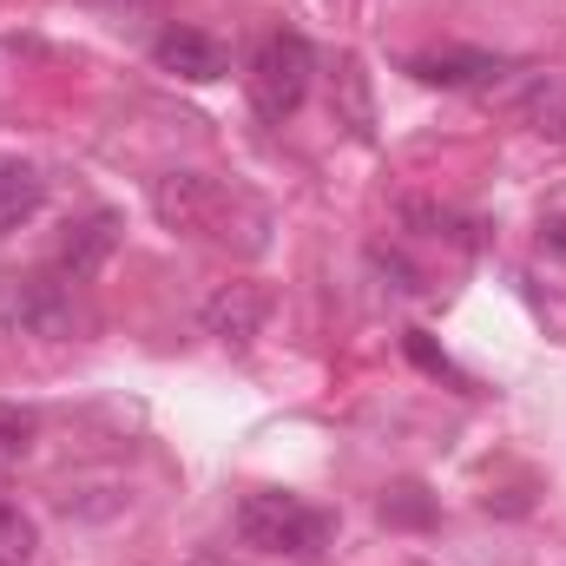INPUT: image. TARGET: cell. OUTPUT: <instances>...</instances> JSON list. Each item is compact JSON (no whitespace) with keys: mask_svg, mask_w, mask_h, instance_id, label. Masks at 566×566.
I'll list each match as a JSON object with an SVG mask.
<instances>
[{"mask_svg":"<svg viewBox=\"0 0 566 566\" xmlns=\"http://www.w3.org/2000/svg\"><path fill=\"white\" fill-rule=\"evenodd\" d=\"M382 521H396V527H428V521H434V501H428L416 481H409V488H389V494H382Z\"/></svg>","mask_w":566,"mask_h":566,"instance_id":"4fadbf2b","label":"cell"},{"mask_svg":"<svg viewBox=\"0 0 566 566\" xmlns=\"http://www.w3.org/2000/svg\"><path fill=\"white\" fill-rule=\"evenodd\" d=\"M336 93H343V113H349V126L369 139L376 113H369V86H363V60H356V53H343V66H336Z\"/></svg>","mask_w":566,"mask_h":566,"instance_id":"8fae6325","label":"cell"},{"mask_svg":"<svg viewBox=\"0 0 566 566\" xmlns=\"http://www.w3.org/2000/svg\"><path fill=\"white\" fill-rule=\"evenodd\" d=\"M541 244H547L554 258H566V218H547V224H541Z\"/></svg>","mask_w":566,"mask_h":566,"instance_id":"2e32d148","label":"cell"},{"mask_svg":"<svg viewBox=\"0 0 566 566\" xmlns=\"http://www.w3.org/2000/svg\"><path fill=\"white\" fill-rule=\"evenodd\" d=\"M119 7H145V0H119Z\"/></svg>","mask_w":566,"mask_h":566,"instance_id":"e0dca14e","label":"cell"},{"mask_svg":"<svg viewBox=\"0 0 566 566\" xmlns=\"http://www.w3.org/2000/svg\"><path fill=\"white\" fill-rule=\"evenodd\" d=\"M151 66L171 73V80L205 86V80H224V73H231V53H224L205 27H165V33L151 40Z\"/></svg>","mask_w":566,"mask_h":566,"instance_id":"8992f818","label":"cell"},{"mask_svg":"<svg viewBox=\"0 0 566 566\" xmlns=\"http://www.w3.org/2000/svg\"><path fill=\"white\" fill-rule=\"evenodd\" d=\"M0 323L20 336H66L73 329V296L66 277H27L0 290Z\"/></svg>","mask_w":566,"mask_h":566,"instance_id":"277c9868","label":"cell"},{"mask_svg":"<svg viewBox=\"0 0 566 566\" xmlns=\"http://www.w3.org/2000/svg\"><path fill=\"white\" fill-rule=\"evenodd\" d=\"M33 434H40L33 409H20V402H0V461H20V454L33 448Z\"/></svg>","mask_w":566,"mask_h":566,"instance_id":"5bb4252c","label":"cell"},{"mask_svg":"<svg viewBox=\"0 0 566 566\" xmlns=\"http://www.w3.org/2000/svg\"><path fill=\"white\" fill-rule=\"evenodd\" d=\"M264 316H271V290H264V283H218V290L205 296V310H198L205 336H218V343H231V349H244V343L264 329Z\"/></svg>","mask_w":566,"mask_h":566,"instance_id":"5b68a950","label":"cell"},{"mask_svg":"<svg viewBox=\"0 0 566 566\" xmlns=\"http://www.w3.org/2000/svg\"><path fill=\"white\" fill-rule=\"evenodd\" d=\"M33 554H40L33 514H20L13 501H0V566H33Z\"/></svg>","mask_w":566,"mask_h":566,"instance_id":"30bf717a","label":"cell"},{"mask_svg":"<svg viewBox=\"0 0 566 566\" xmlns=\"http://www.w3.org/2000/svg\"><path fill=\"white\" fill-rule=\"evenodd\" d=\"M40 205H46V178L27 158H0V238L20 231Z\"/></svg>","mask_w":566,"mask_h":566,"instance_id":"ba28073f","label":"cell"},{"mask_svg":"<svg viewBox=\"0 0 566 566\" xmlns=\"http://www.w3.org/2000/svg\"><path fill=\"white\" fill-rule=\"evenodd\" d=\"M409 356H416V363H422L428 376H448V382H461V369H454V363H448V356H441V349H434V343H428L422 329H409Z\"/></svg>","mask_w":566,"mask_h":566,"instance_id":"9a60e30c","label":"cell"},{"mask_svg":"<svg viewBox=\"0 0 566 566\" xmlns=\"http://www.w3.org/2000/svg\"><path fill=\"white\" fill-rule=\"evenodd\" d=\"M151 211L178 238L238 244V251H264L271 244V211L251 191H238V185H224L211 171H165V178H151Z\"/></svg>","mask_w":566,"mask_h":566,"instance_id":"6da1fadb","label":"cell"},{"mask_svg":"<svg viewBox=\"0 0 566 566\" xmlns=\"http://www.w3.org/2000/svg\"><path fill=\"white\" fill-rule=\"evenodd\" d=\"M369 264H376V277L389 283L396 296H428V277L402 258V251H389V244H369Z\"/></svg>","mask_w":566,"mask_h":566,"instance_id":"7c38bea8","label":"cell"},{"mask_svg":"<svg viewBox=\"0 0 566 566\" xmlns=\"http://www.w3.org/2000/svg\"><path fill=\"white\" fill-rule=\"evenodd\" d=\"M310 80H316V53H310L303 33L277 27V33L258 40V53H251V106H258V119L283 126L310 99Z\"/></svg>","mask_w":566,"mask_h":566,"instance_id":"3957f363","label":"cell"},{"mask_svg":"<svg viewBox=\"0 0 566 566\" xmlns=\"http://www.w3.org/2000/svg\"><path fill=\"white\" fill-rule=\"evenodd\" d=\"M329 534H336V521H329L323 507L296 501V494H251V501L238 507V541L258 547V554L310 560V554L329 547Z\"/></svg>","mask_w":566,"mask_h":566,"instance_id":"7a4b0ae2","label":"cell"},{"mask_svg":"<svg viewBox=\"0 0 566 566\" xmlns=\"http://www.w3.org/2000/svg\"><path fill=\"white\" fill-rule=\"evenodd\" d=\"M113 238H119V224L99 211V218H86L66 244H60V277L66 283H80V277H93L99 264H106V251H113Z\"/></svg>","mask_w":566,"mask_h":566,"instance_id":"9c48e42d","label":"cell"},{"mask_svg":"<svg viewBox=\"0 0 566 566\" xmlns=\"http://www.w3.org/2000/svg\"><path fill=\"white\" fill-rule=\"evenodd\" d=\"M409 73L422 80V86H488V80H501L507 73V60L501 53H481V46H448V53H422V60H409Z\"/></svg>","mask_w":566,"mask_h":566,"instance_id":"52a82bcc","label":"cell"}]
</instances>
